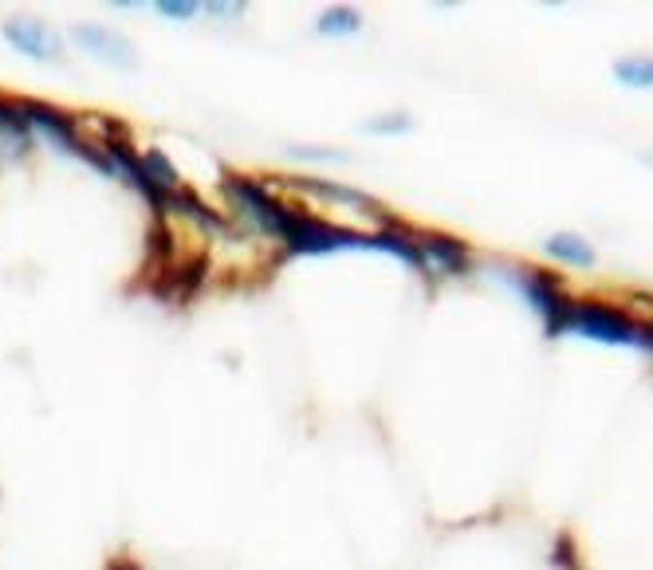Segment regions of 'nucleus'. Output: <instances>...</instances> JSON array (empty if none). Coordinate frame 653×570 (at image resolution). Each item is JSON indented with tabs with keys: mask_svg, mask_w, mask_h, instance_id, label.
<instances>
[{
	"mask_svg": "<svg viewBox=\"0 0 653 570\" xmlns=\"http://www.w3.org/2000/svg\"><path fill=\"white\" fill-rule=\"evenodd\" d=\"M224 193L233 197V205L241 209L244 221H248L256 233H268V236H280V241H288L291 228H296L299 209H288V205H280V201H272V197L264 193V186H256V181L224 178Z\"/></svg>",
	"mask_w": 653,
	"mask_h": 570,
	"instance_id": "1",
	"label": "nucleus"
},
{
	"mask_svg": "<svg viewBox=\"0 0 653 570\" xmlns=\"http://www.w3.org/2000/svg\"><path fill=\"white\" fill-rule=\"evenodd\" d=\"M567 331L583 338H595V343H615V346H638V335H642V323L630 318L626 311L610 308V303H571L567 315Z\"/></svg>",
	"mask_w": 653,
	"mask_h": 570,
	"instance_id": "2",
	"label": "nucleus"
},
{
	"mask_svg": "<svg viewBox=\"0 0 653 570\" xmlns=\"http://www.w3.org/2000/svg\"><path fill=\"white\" fill-rule=\"evenodd\" d=\"M508 280H520L523 295L532 300V308L543 315V331L547 335H563L567 331V315H571V295H563V288L555 280H551L547 271H516V276H508Z\"/></svg>",
	"mask_w": 653,
	"mask_h": 570,
	"instance_id": "3",
	"label": "nucleus"
},
{
	"mask_svg": "<svg viewBox=\"0 0 653 570\" xmlns=\"http://www.w3.org/2000/svg\"><path fill=\"white\" fill-rule=\"evenodd\" d=\"M291 186H296V189H303V193H311V197H323V201H335V205L363 209V213H370L374 221H383L386 228L394 225V216L386 213L383 205H374L370 197H366V193H358V189L335 186V181H323V178H291Z\"/></svg>",
	"mask_w": 653,
	"mask_h": 570,
	"instance_id": "4",
	"label": "nucleus"
},
{
	"mask_svg": "<svg viewBox=\"0 0 653 570\" xmlns=\"http://www.w3.org/2000/svg\"><path fill=\"white\" fill-rule=\"evenodd\" d=\"M413 236H418V248L425 256V271H445V276H465L468 271L465 244L441 233H413Z\"/></svg>",
	"mask_w": 653,
	"mask_h": 570,
	"instance_id": "5",
	"label": "nucleus"
},
{
	"mask_svg": "<svg viewBox=\"0 0 653 570\" xmlns=\"http://www.w3.org/2000/svg\"><path fill=\"white\" fill-rule=\"evenodd\" d=\"M4 36H9L12 44L20 47V52H29V56H36V59H56L59 56L56 32L44 29V24H40V20H32V16L4 24Z\"/></svg>",
	"mask_w": 653,
	"mask_h": 570,
	"instance_id": "6",
	"label": "nucleus"
},
{
	"mask_svg": "<svg viewBox=\"0 0 653 570\" xmlns=\"http://www.w3.org/2000/svg\"><path fill=\"white\" fill-rule=\"evenodd\" d=\"M543 253H547L551 260L575 264V268H590V264H595V248H590L579 233H555L551 241H543Z\"/></svg>",
	"mask_w": 653,
	"mask_h": 570,
	"instance_id": "7",
	"label": "nucleus"
},
{
	"mask_svg": "<svg viewBox=\"0 0 653 570\" xmlns=\"http://www.w3.org/2000/svg\"><path fill=\"white\" fill-rule=\"evenodd\" d=\"M75 40H84L91 52H99V56H107V59H114V64H131L134 59V52L126 44H122L114 32H103V29H95V24H79L75 29Z\"/></svg>",
	"mask_w": 653,
	"mask_h": 570,
	"instance_id": "8",
	"label": "nucleus"
},
{
	"mask_svg": "<svg viewBox=\"0 0 653 570\" xmlns=\"http://www.w3.org/2000/svg\"><path fill=\"white\" fill-rule=\"evenodd\" d=\"M316 29L323 32V36H351V32L363 29V16H358L355 9H326Z\"/></svg>",
	"mask_w": 653,
	"mask_h": 570,
	"instance_id": "9",
	"label": "nucleus"
},
{
	"mask_svg": "<svg viewBox=\"0 0 653 570\" xmlns=\"http://www.w3.org/2000/svg\"><path fill=\"white\" fill-rule=\"evenodd\" d=\"M615 76L626 87H653V59H618Z\"/></svg>",
	"mask_w": 653,
	"mask_h": 570,
	"instance_id": "10",
	"label": "nucleus"
},
{
	"mask_svg": "<svg viewBox=\"0 0 653 570\" xmlns=\"http://www.w3.org/2000/svg\"><path fill=\"white\" fill-rule=\"evenodd\" d=\"M366 131L370 134H406L410 131V114H378V119H366Z\"/></svg>",
	"mask_w": 653,
	"mask_h": 570,
	"instance_id": "11",
	"label": "nucleus"
},
{
	"mask_svg": "<svg viewBox=\"0 0 653 570\" xmlns=\"http://www.w3.org/2000/svg\"><path fill=\"white\" fill-rule=\"evenodd\" d=\"M296 158H311V161H343V150H319V146H291Z\"/></svg>",
	"mask_w": 653,
	"mask_h": 570,
	"instance_id": "12",
	"label": "nucleus"
},
{
	"mask_svg": "<svg viewBox=\"0 0 653 570\" xmlns=\"http://www.w3.org/2000/svg\"><path fill=\"white\" fill-rule=\"evenodd\" d=\"M158 12H166V16H193V12H201V4H189V0H162L158 4Z\"/></svg>",
	"mask_w": 653,
	"mask_h": 570,
	"instance_id": "13",
	"label": "nucleus"
},
{
	"mask_svg": "<svg viewBox=\"0 0 653 570\" xmlns=\"http://www.w3.org/2000/svg\"><path fill=\"white\" fill-rule=\"evenodd\" d=\"M111 570H139V567H134V562H114Z\"/></svg>",
	"mask_w": 653,
	"mask_h": 570,
	"instance_id": "14",
	"label": "nucleus"
}]
</instances>
